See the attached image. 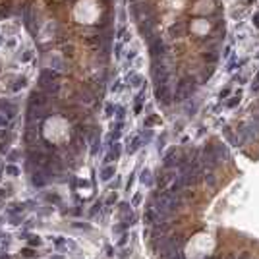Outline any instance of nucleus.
<instances>
[{
    "label": "nucleus",
    "mask_w": 259,
    "mask_h": 259,
    "mask_svg": "<svg viewBox=\"0 0 259 259\" xmlns=\"http://www.w3.org/2000/svg\"><path fill=\"white\" fill-rule=\"evenodd\" d=\"M168 51V45L164 39L157 37V39H153L151 43H149V54H151V58H162V56L166 54Z\"/></svg>",
    "instance_id": "obj_1"
},
{
    "label": "nucleus",
    "mask_w": 259,
    "mask_h": 259,
    "mask_svg": "<svg viewBox=\"0 0 259 259\" xmlns=\"http://www.w3.org/2000/svg\"><path fill=\"white\" fill-rule=\"evenodd\" d=\"M46 102H48V95H46L45 91H41V89H35V91L29 95V107H46Z\"/></svg>",
    "instance_id": "obj_2"
},
{
    "label": "nucleus",
    "mask_w": 259,
    "mask_h": 259,
    "mask_svg": "<svg viewBox=\"0 0 259 259\" xmlns=\"http://www.w3.org/2000/svg\"><path fill=\"white\" fill-rule=\"evenodd\" d=\"M155 97H157V101L162 102V105H170V91H168V85H157Z\"/></svg>",
    "instance_id": "obj_3"
},
{
    "label": "nucleus",
    "mask_w": 259,
    "mask_h": 259,
    "mask_svg": "<svg viewBox=\"0 0 259 259\" xmlns=\"http://www.w3.org/2000/svg\"><path fill=\"white\" fill-rule=\"evenodd\" d=\"M186 31H188V23L186 21H176V23L170 25V35L172 37H182Z\"/></svg>",
    "instance_id": "obj_4"
},
{
    "label": "nucleus",
    "mask_w": 259,
    "mask_h": 259,
    "mask_svg": "<svg viewBox=\"0 0 259 259\" xmlns=\"http://www.w3.org/2000/svg\"><path fill=\"white\" fill-rule=\"evenodd\" d=\"M0 110H4L6 112L4 116H8V118H12V116L16 114V107L10 101H0Z\"/></svg>",
    "instance_id": "obj_5"
},
{
    "label": "nucleus",
    "mask_w": 259,
    "mask_h": 259,
    "mask_svg": "<svg viewBox=\"0 0 259 259\" xmlns=\"http://www.w3.org/2000/svg\"><path fill=\"white\" fill-rule=\"evenodd\" d=\"M203 60L209 62V64H213V62L218 60V52H217V51H207V52H203Z\"/></svg>",
    "instance_id": "obj_6"
},
{
    "label": "nucleus",
    "mask_w": 259,
    "mask_h": 259,
    "mask_svg": "<svg viewBox=\"0 0 259 259\" xmlns=\"http://www.w3.org/2000/svg\"><path fill=\"white\" fill-rule=\"evenodd\" d=\"M112 176H114V166L102 168V172H101V178H102V180H110Z\"/></svg>",
    "instance_id": "obj_7"
},
{
    "label": "nucleus",
    "mask_w": 259,
    "mask_h": 259,
    "mask_svg": "<svg viewBox=\"0 0 259 259\" xmlns=\"http://www.w3.org/2000/svg\"><path fill=\"white\" fill-rule=\"evenodd\" d=\"M23 85H25V78H18L16 79V85H12V91H19Z\"/></svg>",
    "instance_id": "obj_8"
},
{
    "label": "nucleus",
    "mask_w": 259,
    "mask_h": 259,
    "mask_svg": "<svg viewBox=\"0 0 259 259\" xmlns=\"http://www.w3.org/2000/svg\"><path fill=\"white\" fill-rule=\"evenodd\" d=\"M141 182H143V184H151V172L149 170L141 172Z\"/></svg>",
    "instance_id": "obj_9"
},
{
    "label": "nucleus",
    "mask_w": 259,
    "mask_h": 259,
    "mask_svg": "<svg viewBox=\"0 0 259 259\" xmlns=\"http://www.w3.org/2000/svg\"><path fill=\"white\" fill-rule=\"evenodd\" d=\"M6 174H10V176H18L19 174V170L16 166H12V164H8V166H6Z\"/></svg>",
    "instance_id": "obj_10"
},
{
    "label": "nucleus",
    "mask_w": 259,
    "mask_h": 259,
    "mask_svg": "<svg viewBox=\"0 0 259 259\" xmlns=\"http://www.w3.org/2000/svg\"><path fill=\"white\" fill-rule=\"evenodd\" d=\"M137 149H139V137H135V139H134V143L128 147V151H130V153H135Z\"/></svg>",
    "instance_id": "obj_11"
},
{
    "label": "nucleus",
    "mask_w": 259,
    "mask_h": 259,
    "mask_svg": "<svg viewBox=\"0 0 259 259\" xmlns=\"http://www.w3.org/2000/svg\"><path fill=\"white\" fill-rule=\"evenodd\" d=\"M31 56H33V54H31V52L27 51V52H25V54H23V58H21V60H23V62H27V60H31Z\"/></svg>",
    "instance_id": "obj_12"
},
{
    "label": "nucleus",
    "mask_w": 259,
    "mask_h": 259,
    "mask_svg": "<svg viewBox=\"0 0 259 259\" xmlns=\"http://www.w3.org/2000/svg\"><path fill=\"white\" fill-rule=\"evenodd\" d=\"M21 253H23V255H25V257H31V255H35V253H33V251H31V250H23V251H21Z\"/></svg>",
    "instance_id": "obj_13"
},
{
    "label": "nucleus",
    "mask_w": 259,
    "mask_h": 259,
    "mask_svg": "<svg viewBox=\"0 0 259 259\" xmlns=\"http://www.w3.org/2000/svg\"><path fill=\"white\" fill-rule=\"evenodd\" d=\"M253 21H255V25L259 27V14H255V18H253Z\"/></svg>",
    "instance_id": "obj_14"
},
{
    "label": "nucleus",
    "mask_w": 259,
    "mask_h": 259,
    "mask_svg": "<svg viewBox=\"0 0 259 259\" xmlns=\"http://www.w3.org/2000/svg\"><path fill=\"white\" fill-rule=\"evenodd\" d=\"M0 197H4V191H2V190H0Z\"/></svg>",
    "instance_id": "obj_15"
},
{
    "label": "nucleus",
    "mask_w": 259,
    "mask_h": 259,
    "mask_svg": "<svg viewBox=\"0 0 259 259\" xmlns=\"http://www.w3.org/2000/svg\"><path fill=\"white\" fill-rule=\"evenodd\" d=\"M248 2H253V0H248Z\"/></svg>",
    "instance_id": "obj_16"
},
{
    "label": "nucleus",
    "mask_w": 259,
    "mask_h": 259,
    "mask_svg": "<svg viewBox=\"0 0 259 259\" xmlns=\"http://www.w3.org/2000/svg\"><path fill=\"white\" fill-rule=\"evenodd\" d=\"M0 43H2V41H0Z\"/></svg>",
    "instance_id": "obj_17"
}]
</instances>
